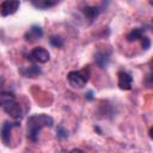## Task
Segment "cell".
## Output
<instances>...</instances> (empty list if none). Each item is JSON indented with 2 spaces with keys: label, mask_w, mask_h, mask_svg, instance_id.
Segmentation results:
<instances>
[{
  "label": "cell",
  "mask_w": 153,
  "mask_h": 153,
  "mask_svg": "<svg viewBox=\"0 0 153 153\" xmlns=\"http://www.w3.org/2000/svg\"><path fill=\"white\" fill-rule=\"evenodd\" d=\"M54 120L53 117L45 115V114H39V115H33L27 118V137L36 142L39 135V131L44 127H53Z\"/></svg>",
  "instance_id": "1"
},
{
  "label": "cell",
  "mask_w": 153,
  "mask_h": 153,
  "mask_svg": "<svg viewBox=\"0 0 153 153\" xmlns=\"http://www.w3.org/2000/svg\"><path fill=\"white\" fill-rule=\"evenodd\" d=\"M0 104L2 105L4 110L11 115L13 118H18L22 116L20 105L16 102V98L12 93H1L0 94Z\"/></svg>",
  "instance_id": "2"
},
{
  "label": "cell",
  "mask_w": 153,
  "mask_h": 153,
  "mask_svg": "<svg viewBox=\"0 0 153 153\" xmlns=\"http://www.w3.org/2000/svg\"><path fill=\"white\" fill-rule=\"evenodd\" d=\"M67 79H68V82L71 84V86H73L75 88H81L86 85V82L90 79V69L87 67H85L80 71H72L68 73Z\"/></svg>",
  "instance_id": "3"
},
{
  "label": "cell",
  "mask_w": 153,
  "mask_h": 153,
  "mask_svg": "<svg viewBox=\"0 0 153 153\" xmlns=\"http://www.w3.org/2000/svg\"><path fill=\"white\" fill-rule=\"evenodd\" d=\"M30 60L33 61V62H38V63H45L49 61L50 59V55H49V51L42 47H38V48H35L30 55H29Z\"/></svg>",
  "instance_id": "4"
},
{
  "label": "cell",
  "mask_w": 153,
  "mask_h": 153,
  "mask_svg": "<svg viewBox=\"0 0 153 153\" xmlns=\"http://www.w3.org/2000/svg\"><path fill=\"white\" fill-rule=\"evenodd\" d=\"M19 1L17 0H6L4 2H1L0 5V13L1 16L4 17H7V16H11L13 13H16L19 8Z\"/></svg>",
  "instance_id": "5"
},
{
  "label": "cell",
  "mask_w": 153,
  "mask_h": 153,
  "mask_svg": "<svg viewBox=\"0 0 153 153\" xmlns=\"http://www.w3.org/2000/svg\"><path fill=\"white\" fill-rule=\"evenodd\" d=\"M18 126H19V123H17V122H5L1 126L0 135H1V140L5 145H10V142H11V131L14 127H18Z\"/></svg>",
  "instance_id": "6"
},
{
  "label": "cell",
  "mask_w": 153,
  "mask_h": 153,
  "mask_svg": "<svg viewBox=\"0 0 153 153\" xmlns=\"http://www.w3.org/2000/svg\"><path fill=\"white\" fill-rule=\"evenodd\" d=\"M117 76H118V87L121 90H124V91L131 90V87H133V76L129 73H127L124 71H121V72H118Z\"/></svg>",
  "instance_id": "7"
},
{
  "label": "cell",
  "mask_w": 153,
  "mask_h": 153,
  "mask_svg": "<svg viewBox=\"0 0 153 153\" xmlns=\"http://www.w3.org/2000/svg\"><path fill=\"white\" fill-rule=\"evenodd\" d=\"M43 36V30L41 26H37V25H33L29 29V31L25 33V39L29 41V42H33L36 39H39L42 38Z\"/></svg>",
  "instance_id": "8"
},
{
  "label": "cell",
  "mask_w": 153,
  "mask_h": 153,
  "mask_svg": "<svg viewBox=\"0 0 153 153\" xmlns=\"http://www.w3.org/2000/svg\"><path fill=\"white\" fill-rule=\"evenodd\" d=\"M19 72H20L24 76H26V78H36V76H38V75L42 73L41 68H39L38 66H35V65H33V66H30V67L20 68Z\"/></svg>",
  "instance_id": "9"
},
{
  "label": "cell",
  "mask_w": 153,
  "mask_h": 153,
  "mask_svg": "<svg viewBox=\"0 0 153 153\" xmlns=\"http://www.w3.org/2000/svg\"><path fill=\"white\" fill-rule=\"evenodd\" d=\"M85 17L90 20V22H93L100 13V8L99 7H94V6H86L84 10H82Z\"/></svg>",
  "instance_id": "10"
},
{
  "label": "cell",
  "mask_w": 153,
  "mask_h": 153,
  "mask_svg": "<svg viewBox=\"0 0 153 153\" xmlns=\"http://www.w3.org/2000/svg\"><path fill=\"white\" fill-rule=\"evenodd\" d=\"M94 62L100 67V68H105L109 65V55L103 53V51H98L94 55Z\"/></svg>",
  "instance_id": "11"
},
{
  "label": "cell",
  "mask_w": 153,
  "mask_h": 153,
  "mask_svg": "<svg viewBox=\"0 0 153 153\" xmlns=\"http://www.w3.org/2000/svg\"><path fill=\"white\" fill-rule=\"evenodd\" d=\"M145 35V29H141V27H136L134 30H131L128 35H127V41L128 42H134V41H137V39H141Z\"/></svg>",
  "instance_id": "12"
},
{
  "label": "cell",
  "mask_w": 153,
  "mask_h": 153,
  "mask_svg": "<svg viewBox=\"0 0 153 153\" xmlns=\"http://www.w3.org/2000/svg\"><path fill=\"white\" fill-rule=\"evenodd\" d=\"M31 4L37 7V8H41V10H45V8H49V7H53L57 4V1H50V0H32Z\"/></svg>",
  "instance_id": "13"
},
{
  "label": "cell",
  "mask_w": 153,
  "mask_h": 153,
  "mask_svg": "<svg viewBox=\"0 0 153 153\" xmlns=\"http://www.w3.org/2000/svg\"><path fill=\"white\" fill-rule=\"evenodd\" d=\"M50 44L55 48H61V47H63V39L59 36H53V37H50Z\"/></svg>",
  "instance_id": "14"
},
{
  "label": "cell",
  "mask_w": 153,
  "mask_h": 153,
  "mask_svg": "<svg viewBox=\"0 0 153 153\" xmlns=\"http://www.w3.org/2000/svg\"><path fill=\"white\" fill-rule=\"evenodd\" d=\"M56 133H57V137H59V139H66V137L68 136V131H67L62 126H59V127H57Z\"/></svg>",
  "instance_id": "15"
},
{
  "label": "cell",
  "mask_w": 153,
  "mask_h": 153,
  "mask_svg": "<svg viewBox=\"0 0 153 153\" xmlns=\"http://www.w3.org/2000/svg\"><path fill=\"white\" fill-rule=\"evenodd\" d=\"M141 43H142V48L145 49V50H147V49H149L151 48V39L147 37V36H143L142 38H141Z\"/></svg>",
  "instance_id": "16"
},
{
  "label": "cell",
  "mask_w": 153,
  "mask_h": 153,
  "mask_svg": "<svg viewBox=\"0 0 153 153\" xmlns=\"http://www.w3.org/2000/svg\"><path fill=\"white\" fill-rule=\"evenodd\" d=\"M69 153H86V152H84L82 149H79V148H74V149H72Z\"/></svg>",
  "instance_id": "17"
},
{
  "label": "cell",
  "mask_w": 153,
  "mask_h": 153,
  "mask_svg": "<svg viewBox=\"0 0 153 153\" xmlns=\"http://www.w3.org/2000/svg\"><path fill=\"white\" fill-rule=\"evenodd\" d=\"M86 98H87V100H92V99H93V93L90 91V92L86 94Z\"/></svg>",
  "instance_id": "18"
},
{
  "label": "cell",
  "mask_w": 153,
  "mask_h": 153,
  "mask_svg": "<svg viewBox=\"0 0 153 153\" xmlns=\"http://www.w3.org/2000/svg\"><path fill=\"white\" fill-rule=\"evenodd\" d=\"M0 105H1V104H0Z\"/></svg>",
  "instance_id": "19"
}]
</instances>
